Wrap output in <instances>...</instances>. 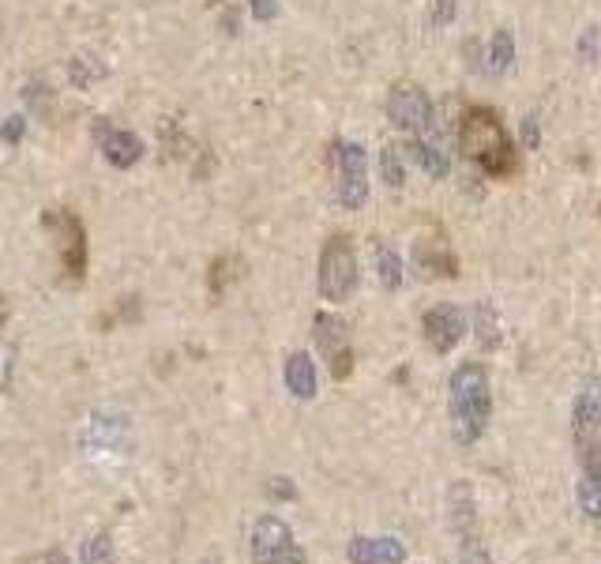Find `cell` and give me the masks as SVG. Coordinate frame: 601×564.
I'll return each instance as SVG.
<instances>
[{
	"instance_id": "obj_26",
	"label": "cell",
	"mask_w": 601,
	"mask_h": 564,
	"mask_svg": "<svg viewBox=\"0 0 601 564\" xmlns=\"http://www.w3.org/2000/svg\"><path fill=\"white\" fill-rule=\"evenodd\" d=\"M267 493H271L275 501H297V486H293L290 478H282V474L267 482Z\"/></svg>"
},
{
	"instance_id": "obj_32",
	"label": "cell",
	"mask_w": 601,
	"mask_h": 564,
	"mask_svg": "<svg viewBox=\"0 0 601 564\" xmlns=\"http://www.w3.org/2000/svg\"><path fill=\"white\" fill-rule=\"evenodd\" d=\"M455 19V0H436V8H432V23H451Z\"/></svg>"
},
{
	"instance_id": "obj_22",
	"label": "cell",
	"mask_w": 601,
	"mask_h": 564,
	"mask_svg": "<svg viewBox=\"0 0 601 564\" xmlns=\"http://www.w3.org/2000/svg\"><path fill=\"white\" fill-rule=\"evenodd\" d=\"M106 76V68L94 61V57H76V61L68 64V79L76 83V87H91L94 79Z\"/></svg>"
},
{
	"instance_id": "obj_2",
	"label": "cell",
	"mask_w": 601,
	"mask_h": 564,
	"mask_svg": "<svg viewBox=\"0 0 601 564\" xmlns=\"http://www.w3.org/2000/svg\"><path fill=\"white\" fill-rule=\"evenodd\" d=\"M459 147H463V155L474 166H481V170L493 173V177L515 173L511 136L504 132V121L489 106H470L463 113V121H459Z\"/></svg>"
},
{
	"instance_id": "obj_21",
	"label": "cell",
	"mask_w": 601,
	"mask_h": 564,
	"mask_svg": "<svg viewBox=\"0 0 601 564\" xmlns=\"http://www.w3.org/2000/svg\"><path fill=\"white\" fill-rule=\"evenodd\" d=\"M579 508H583L594 527H601V482H594V478L579 482Z\"/></svg>"
},
{
	"instance_id": "obj_6",
	"label": "cell",
	"mask_w": 601,
	"mask_h": 564,
	"mask_svg": "<svg viewBox=\"0 0 601 564\" xmlns=\"http://www.w3.org/2000/svg\"><path fill=\"white\" fill-rule=\"evenodd\" d=\"M252 564H309L293 531L278 516H260L252 527Z\"/></svg>"
},
{
	"instance_id": "obj_30",
	"label": "cell",
	"mask_w": 601,
	"mask_h": 564,
	"mask_svg": "<svg viewBox=\"0 0 601 564\" xmlns=\"http://www.w3.org/2000/svg\"><path fill=\"white\" fill-rule=\"evenodd\" d=\"M523 140L530 151H538V143H541V128H538V113H530L523 121Z\"/></svg>"
},
{
	"instance_id": "obj_13",
	"label": "cell",
	"mask_w": 601,
	"mask_h": 564,
	"mask_svg": "<svg viewBox=\"0 0 601 564\" xmlns=\"http://www.w3.org/2000/svg\"><path fill=\"white\" fill-rule=\"evenodd\" d=\"M410 151H414V162L425 173H429V177H447V170H451V158H447V151H444L440 128H432V132H425V136H414Z\"/></svg>"
},
{
	"instance_id": "obj_15",
	"label": "cell",
	"mask_w": 601,
	"mask_h": 564,
	"mask_svg": "<svg viewBox=\"0 0 601 564\" xmlns=\"http://www.w3.org/2000/svg\"><path fill=\"white\" fill-rule=\"evenodd\" d=\"M447 504H451V527L459 531V538H463V534H478V501H474V489L466 486V482H455Z\"/></svg>"
},
{
	"instance_id": "obj_19",
	"label": "cell",
	"mask_w": 601,
	"mask_h": 564,
	"mask_svg": "<svg viewBox=\"0 0 601 564\" xmlns=\"http://www.w3.org/2000/svg\"><path fill=\"white\" fill-rule=\"evenodd\" d=\"M511 61H515V38H511V31H496L493 42H489V72L504 76Z\"/></svg>"
},
{
	"instance_id": "obj_3",
	"label": "cell",
	"mask_w": 601,
	"mask_h": 564,
	"mask_svg": "<svg viewBox=\"0 0 601 564\" xmlns=\"http://www.w3.org/2000/svg\"><path fill=\"white\" fill-rule=\"evenodd\" d=\"M357 252L354 241L346 234L327 237L324 252H320V271H316V286H320V298L324 301H350V294L357 290Z\"/></svg>"
},
{
	"instance_id": "obj_18",
	"label": "cell",
	"mask_w": 601,
	"mask_h": 564,
	"mask_svg": "<svg viewBox=\"0 0 601 564\" xmlns=\"http://www.w3.org/2000/svg\"><path fill=\"white\" fill-rule=\"evenodd\" d=\"M376 275L384 290H399L402 286V256L387 245H376Z\"/></svg>"
},
{
	"instance_id": "obj_29",
	"label": "cell",
	"mask_w": 601,
	"mask_h": 564,
	"mask_svg": "<svg viewBox=\"0 0 601 564\" xmlns=\"http://www.w3.org/2000/svg\"><path fill=\"white\" fill-rule=\"evenodd\" d=\"M226 267H230V260H218V264L211 267V294H215V298L222 294V290H226V279L233 282V275L226 271Z\"/></svg>"
},
{
	"instance_id": "obj_12",
	"label": "cell",
	"mask_w": 601,
	"mask_h": 564,
	"mask_svg": "<svg viewBox=\"0 0 601 564\" xmlns=\"http://www.w3.org/2000/svg\"><path fill=\"white\" fill-rule=\"evenodd\" d=\"M350 564H402L406 561V546L399 538H365L357 534L350 542Z\"/></svg>"
},
{
	"instance_id": "obj_20",
	"label": "cell",
	"mask_w": 601,
	"mask_h": 564,
	"mask_svg": "<svg viewBox=\"0 0 601 564\" xmlns=\"http://www.w3.org/2000/svg\"><path fill=\"white\" fill-rule=\"evenodd\" d=\"M79 561H83V564H113V561H117L109 531H98L94 538H87V542H83V549H79Z\"/></svg>"
},
{
	"instance_id": "obj_25",
	"label": "cell",
	"mask_w": 601,
	"mask_h": 564,
	"mask_svg": "<svg viewBox=\"0 0 601 564\" xmlns=\"http://www.w3.org/2000/svg\"><path fill=\"white\" fill-rule=\"evenodd\" d=\"M579 57H583V64L601 61V27H586L583 31V38H579Z\"/></svg>"
},
{
	"instance_id": "obj_17",
	"label": "cell",
	"mask_w": 601,
	"mask_h": 564,
	"mask_svg": "<svg viewBox=\"0 0 601 564\" xmlns=\"http://www.w3.org/2000/svg\"><path fill=\"white\" fill-rule=\"evenodd\" d=\"M474 328H478V343L485 346V350H496V346H500V316H496L493 301H478Z\"/></svg>"
},
{
	"instance_id": "obj_10",
	"label": "cell",
	"mask_w": 601,
	"mask_h": 564,
	"mask_svg": "<svg viewBox=\"0 0 601 564\" xmlns=\"http://www.w3.org/2000/svg\"><path fill=\"white\" fill-rule=\"evenodd\" d=\"M463 331H466V316L455 305H432L429 313H425V320H421V335H425V343L436 354H451L455 346L463 343Z\"/></svg>"
},
{
	"instance_id": "obj_11",
	"label": "cell",
	"mask_w": 601,
	"mask_h": 564,
	"mask_svg": "<svg viewBox=\"0 0 601 564\" xmlns=\"http://www.w3.org/2000/svg\"><path fill=\"white\" fill-rule=\"evenodd\" d=\"M98 143H102V155H106L109 166L117 170H132L139 158H143V140L128 128H109L98 125Z\"/></svg>"
},
{
	"instance_id": "obj_7",
	"label": "cell",
	"mask_w": 601,
	"mask_h": 564,
	"mask_svg": "<svg viewBox=\"0 0 601 564\" xmlns=\"http://www.w3.org/2000/svg\"><path fill=\"white\" fill-rule=\"evenodd\" d=\"M42 222L57 237V256H61L64 279L83 282V275H87V230H83V222L72 211H46Z\"/></svg>"
},
{
	"instance_id": "obj_14",
	"label": "cell",
	"mask_w": 601,
	"mask_h": 564,
	"mask_svg": "<svg viewBox=\"0 0 601 564\" xmlns=\"http://www.w3.org/2000/svg\"><path fill=\"white\" fill-rule=\"evenodd\" d=\"M414 264L425 279H455V275H459V271H455V267H459L455 256H451L440 241H417Z\"/></svg>"
},
{
	"instance_id": "obj_23",
	"label": "cell",
	"mask_w": 601,
	"mask_h": 564,
	"mask_svg": "<svg viewBox=\"0 0 601 564\" xmlns=\"http://www.w3.org/2000/svg\"><path fill=\"white\" fill-rule=\"evenodd\" d=\"M380 173H384L387 188H402V181H406V170H402L399 147H384V151H380Z\"/></svg>"
},
{
	"instance_id": "obj_4",
	"label": "cell",
	"mask_w": 601,
	"mask_h": 564,
	"mask_svg": "<svg viewBox=\"0 0 601 564\" xmlns=\"http://www.w3.org/2000/svg\"><path fill=\"white\" fill-rule=\"evenodd\" d=\"M571 422H575V440H579L586 478L601 482V384H590L575 395Z\"/></svg>"
},
{
	"instance_id": "obj_1",
	"label": "cell",
	"mask_w": 601,
	"mask_h": 564,
	"mask_svg": "<svg viewBox=\"0 0 601 564\" xmlns=\"http://www.w3.org/2000/svg\"><path fill=\"white\" fill-rule=\"evenodd\" d=\"M447 410H451V433L459 444H478L489 429V418H493V384H489V373L478 361H463L455 373H451V384H447Z\"/></svg>"
},
{
	"instance_id": "obj_5",
	"label": "cell",
	"mask_w": 601,
	"mask_h": 564,
	"mask_svg": "<svg viewBox=\"0 0 601 564\" xmlns=\"http://www.w3.org/2000/svg\"><path fill=\"white\" fill-rule=\"evenodd\" d=\"M335 162V200L346 211H361L369 200V158L361 143H335L331 151Z\"/></svg>"
},
{
	"instance_id": "obj_9",
	"label": "cell",
	"mask_w": 601,
	"mask_h": 564,
	"mask_svg": "<svg viewBox=\"0 0 601 564\" xmlns=\"http://www.w3.org/2000/svg\"><path fill=\"white\" fill-rule=\"evenodd\" d=\"M312 335H316V346H320V354H324L327 369H331L335 380H346L354 373V346H350L346 320H339L335 313H316Z\"/></svg>"
},
{
	"instance_id": "obj_27",
	"label": "cell",
	"mask_w": 601,
	"mask_h": 564,
	"mask_svg": "<svg viewBox=\"0 0 601 564\" xmlns=\"http://www.w3.org/2000/svg\"><path fill=\"white\" fill-rule=\"evenodd\" d=\"M23 136H27V121L23 117H8L4 128H0V140L4 143H23Z\"/></svg>"
},
{
	"instance_id": "obj_28",
	"label": "cell",
	"mask_w": 601,
	"mask_h": 564,
	"mask_svg": "<svg viewBox=\"0 0 601 564\" xmlns=\"http://www.w3.org/2000/svg\"><path fill=\"white\" fill-rule=\"evenodd\" d=\"M248 8H252V16L260 23H271L278 16V0H248Z\"/></svg>"
},
{
	"instance_id": "obj_8",
	"label": "cell",
	"mask_w": 601,
	"mask_h": 564,
	"mask_svg": "<svg viewBox=\"0 0 601 564\" xmlns=\"http://www.w3.org/2000/svg\"><path fill=\"white\" fill-rule=\"evenodd\" d=\"M387 117L391 125L410 132V136H425L436 128V110H432L429 94L421 91L417 83H399L387 94Z\"/></svg>"
},
{
	"instance_id": "obj_16",
	"label": "cell",
	"mask_w": 601,
	"mask_h": 564,
	"mask_svg": "<svg viewBox=\"0 0 601 564\" xmlns=\"http://www.w3.org/2000/svg\"><path fill=\"white\" fill-rule=\"evenodd\" d=\"M286 388H290L297 399H312L316 395V365L305 350H297L286 358Z\"/></svg>"
},
{
	"instance_id": "obj_34",
	"label": "cell",
	"mask_w": 601,
	"mask_h": 564,
	"mask_svg": "<svg viewBox=\"0 0 601 564\" xmlns=\"http://www.w3.org/2000/svg\"><path fill=\"white\" fill-rule=\"evenodd\" d=\"M46 564H68V557H64L61 549H49V553H46Z\"/></svg>"
},
{
	"instance_id": "obj_24",
	"label": "cell",
	"mask_w": 601,
	"mask_h": 564,
	"mask_svg": "<svg viewBox=\"0 0 601 564\" xmlns=\"http://www.w3.org/2000/svg\"><path fill=\"white\" fill-rule=\"evenodd\" d=\"M459 564H493L489 549L481 546L478 534H463V546H459Z\"/></svg>"
},
{
	"instance_id": "obj_31",
	"label": "cell",
	"mask_w": 601,
	"mask_h": 564,
	"mask_svg": "<svg viewBox=\"0 0 601 564\" xmlns=\"http://www.w3.org/2000/svg\"><path fill=\"white\" fill-rule=\"evenodd\" d=\"M8 384H12V350L0 346V392H8Z\"/></svg>"
},
{
	"instance_id": "obj_33",
	"label": "cell",
	"mask_w": 601,
	"mask_h": 564,
	"mask_svg": "<svg viewBox=\"0 0 601 564\" xmlns=\"http://www.w3.org/2000/svg\"><path fill=\"white\" fill-rule=\"evenodd\" d=\"M121 320H139V301L136 298H124V305H121Z\"/></svg>"
}]
</instances>
